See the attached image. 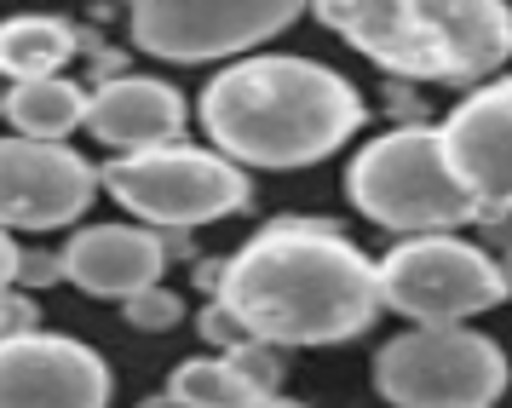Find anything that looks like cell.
Here are the masks:
<instances>
[{
    "mask_svg": "<svg viewBox=\"0 0 512 408\" xmlns=\"http://www.w3.org/2000/svg\"><path fill=\"white\" fill-rule=\"evenodd\" d=\"M98 190V167L81 150L0 133V230H70Z\"/></svg>",
    "mask_w": 512,
    "mask_h": 408,
    "instance_id": "9c48e42d",
    "label": "cell"
},
{
    "mask_svg": "<svg viewBox=\"0 0 512 408\" xmlns=\"http://www.w3.org/2000/svg\"><path fill=\"white\" fill-rule=\"evenodd\" d=\"M478 225H484V248L495 253V259H507L512 253V213H484Z\"/></svg>",
    "mask_w": 512,
    "mask_h": 408,
    "instance_id": "7402d4cb",
    "label": "cell"
},
{
    "mask_svg": "<svg viewBox=\"0 0 512 408\" xmlns=\"http://www.w3.org/2000/svg\"><path fill=\"white\" fill-rule=\"evenodd\" d=\"M116 374L75 334H12L0 340V408H110Z\"/></svg>",
    "mask_w": 512,
    "mask_h": 408,
    "instance_id": "30bf717a",
    "label": "cell"
},
{
    "mask_svg": "<svg viewBox=\"0 0 512 408\" xmlns=\"http://www.w3.org/2000/svg\"><path fill=\"white\" fill-rule=\"evenodd\" d=\"M18 259H24V248L12 242V230H0V288L18 282Z\"/></svg>",
    "mask_w": 512,
    "mask_h": 408,
    "instance_id": "603a6c76",
    "label": "cell"
},
{
    "mask_svg": "<svg viewBox=\"0 0 512 408\" xmlns=\"http://www.w3.org/2000/svg\"><path fill=\"white\" fill-rule=\"evenodd\" d=\"M254 408H311V403H300V397H282V391H271V397H259Z\"/></svg>",
    "mask_w": 512,
    "mask_h": 408,
    "instance_id": "d4e9b609",
    "label": "cell"
},
{
    "mask_svg": "<svg viewBox=\"0 0 512 408\" xmlns=\"http://www.w3.org/2000/svg\"><path fill=\"white\" fill-rule=\"evenodd\" d=\"M75 52H81V29H75L70 18L18 12V18L0 23V75H6V81H47V75H64Z\"/></svg>",
    "mask_w": 512,
    "mask_h": 408,
    "instance_id": "9a60e30c",
    "label": "cell"
},
{
    "mask_svg": "<svg viewBox=\"0 0 512 408\" xmlns=\"http://www.w3.org/2000/svg\"><path fill=\"white\" fill-rule=\"evenodd\" d=\"M185 121V92L173 81H156V75H116V81H98L93 98H87V133L98 144H110L116 156L179 144Z\"/></svg>",
    "mask_w": 512,
    "mask_h": 408,
    "instance_id": "4fadbf2b",
    "label": "cell"
},
{
    "mask_svg": "<svg viewBox=\"0 0 512 408\" xmlns=\"http://www.w3.org/2000/svg\"><path fill=\"white\" fill-rule=\"evenodd\" d=\"M139 408H190L185 397H173V391H156V397H144Z\"/></svg>",
    "mask_w": 512,
    "mask_h": 408,
    "instance_id": "cb8c5ba5",
    "label": "cell"
},
{
    "mask_svg": "<svg viewBox=\"0 0 512 408\" xmlns=\"http://www.w3.org/2000/svg\"><path fill=\"white\" fill-rule=\"evenodd\" d=\"M196 121L219 156L259 173H300L351 133H363L369 104L340 69L300 58V52H248L213 75L196 98Z\"/></svg>",
    "mask_w": 512,
    "mask_h": 408,
    "instance_id": "7a4b0ae2",
    "label": "cell"
},
{
    "mask_svg": "<svg viewBox=\"0 0 512 408\" xmlns=\"http://www.w3.org/2000/svg\"><path fill=\"white\" fill-rule=\"evenodd\" d=\"M380 311L403 317L409 328H455L507 305L501 259L484 242H466L461 230L443 236H397V248L374 259Z\"/></svg>",
    "mask_w": 512,
    "mask_h": 408,
    "instance_id": "8992f818",
    "label": "cell"
},
{
    "mask_svg": "<svg viewBox=\"0 0 512 408\" xmlns=\"http://www.w3.org/2000/svg\"><path fill=\"white\" fill-rule=\"evenodd\" d=\"M501 276H507V299H512V253L501 259Z\"/></svg>",
    "mask_w": 512,
    "mask_h": 408,
    "instance_id": "484cf974",
    "label": "cell"
},
{
    "mask_svg": "<svg viewBox=\"0 0 512 408\" xmlns=\"http://www.w3.org/2000/svg\"><path fill=\"white\" fill-rule=\"evenodd\" d=\"M52 282H64V265H58V253L24 248V259H18V288H52Z\"/></svg>",
    "mask_w": 512,
    "mask_h": 408,
    "instance_id": "44dd1931",
    "label": "cell"
},
{
    "mask_svg": "<svg viewBox=\"0 0 512 408\" xmlns=\"http://www.w3.org/2000/svg\"><path fill=\"white\" fill-rule=\"evenodd\" d=\"M173 397H185L190 408H254L259 391L242 386V374L225 363V351H202V357H185L167 380Z\"/></svg>",
    "mask_w": 512,
    "mask_h": 408,
    "instance_id": "2e32d148",
    "label": "cell"
},
{
    "mask_svg": "<svg viewBox=\"0 0 512 408\" xmlns=\"http://www.w3.org/2000/svg\"><path fill=\"white\" fill-rule=\"evenodd\" d=\"M196 328H202V340H208L213 351H231V345H242V340H248V334L236 328V317H231V311H225V305H213V299H208V311L196 317Z\"/></svg>",
    "mask_w": 512,
    "mask_h": 408,
    "instance_id": "ffe728a7",
    "label": "cell"
},
{
    "mask_svg": "<svg viewBox=\"0 0 512 408\" xmlns=\"http://www.w3.org/2000/svg\"><path fill=\"white\" fill-rule=\"evenodd\" d=\"M443 150L455 161L461 184L478 196L484 213H512V75L472 87L438 121Z\"/></svg>",
    "mask_w": 512,
    "mask_h": 408,
    "instance_id": "8fae6325",
    "label": "cell"
},
{
    "mask_svg": "<svg viewBox=\"0 0 512 408\" xmlns=\"http://www.w3.org/2000/svg\"><path fill=\"white\" fill-rule=\"evenodd\" d=\"M64 282L87 299H116L127 305L133 294L156 288L167 271V242L150 225H75L64 253Z\"/></svg>",
    "mask_w": 512,
    "mask_h": 408,
    "instance_id": "7c38bea8",
    "label": "cell"
},
{
    "mask_svg": "<svg viewBox=\"0 0 512 408\" xmlns=\"http://www.w3.org/2000/svg\"><path fill=\"white\" fill-rule=\"evenodd\" d=\"M225 363L242 374V386L259 391V397H271V391H282V351L265 340H242L225 351Z\"/></svg>",
    "mask_w": 512,
    "mask_h": 408,
    "instance_id": "ac0fdd59",
    "label": "cell"
},
{
    "mask_svg": "<svg viewBox=\"0 0 512 408\" xmlns=\"http://www.w3.org/2000/svg\"><path fill=\"white\" fill-rule=\"evenodd\" d=\"M121 317L133 322L139 334H173V328L185 322V299L173 294L167 282H156V288H144V294L127 299V305H121Z\"/></svg>",
    "mask_w": 512,
    "mask_h": 408,
    "instance_id": "e0dca14e",
    "label": "cell"
},
{
    "mask_svg": "<svg viewBox=\"0 0 512 408\" xmlns=\"http://www.w3.org/2000/svg\"><path fill=\"white\" fill-rule=\"evenodd\" d=\"M213 305H225L248 340L311 351L369 334L380 282L374 259L328 219H271L231 259H219Z\"/></svg>",
    "mask_w": 512,
    "mask_h": 408,
    "instance_id": "6da1fadb",
    "label": "cell"
},
{
    "mask_svg": "<svg viewBox=\"0 0 512 408\" xmlns=\"http://www.w3.org/2000/svg\"><path fill=\"white\" fill-rule=\"evenodd\" d=\"M311 18L397 81L472 92L512 64V0H311Z\"/></svg>",
    "mask_w": 512,
    "mask_h": 408,
    "instance_id": "3957f363",
    "label": "cell"
},
{
    "mask_svg": "<svg viewBox=\"0 0 512 408\" xmlns=\"http://www.w3.org/2000/svg\"><path fill=\"white\" fill-rule=\"evenodd\" d=\"M87 98L93 87L87 81H70V75H47V81H12L6 98H0V115L18 138H47V144H64L75 127H87Z\"/></svg>",
    "mask_w": 512,
    "mask_h": 408,
    "instance_id": "5bb4252c",
    "label": "cell"
},
{
    "mask_svg": "<svg viewBox=\"0 0 512 408\" xmlns=\"http://www.w3.org/2000/svg\"><path fill=\"white\" fill-rule=\"evenodd\" d=\"M41 328V305L12 282V288H0V340H12V334H35Z\"/></svg>",
    "mask_w": 512,
    "mask_h": 408,
    "instance_id": "d6986e66",
    "label": "cell"
},
{
    "mask_svg": "<svg viewBox=\"0 0 512 408\" xmlns=\"http://www.w3.org/2000/svg\"><path fill=\"white\" fill-rule=\"evenodd\" d=\"M346 196L392 236H443L484 219L478 196L461 184L443 150V133L426 121H397L374 133L346 167Z\"/></svg>",
    "mask_w": 512,
    "mask_h": 408,
    "instance_id": "277c9868",
    "label": "cell"
},
{
    "mask_svg": "<svg viewBox=\"0 0 512 408\" xmlns=\"http://www.w3.org/2000/svg\"><path fill=\"white\" fill-rule=\"evenodd\" d=\"M507 380L512 357L472 322L403 328L374 351V391L386 408H495Z\"/></svg>",
    "mask_w": 512,
    "mask_h": 408,
    "instance_id": "52a82bcc",
    "label": "cell"
},
{
    "mask_svg": "<svg viewBox=\"0 0 512 408\" xmlns=\"http://www.w3.org/2000/svg\"><path fill=\"white\" fill-rule=\"evenodd\" d=\"M104 196L133 213V225L150 230H196L213 219H231L254 202L248 167H236L219 150L202 144H162V150H133V156H110L98 167Z\"/></svg>",
    "mask_w": 512,
    "mask_h": 408,
    "instance_id": "5b68a950",
    "label": "cell"
},
{
    "mask_svg": "<svg viewBox=\"0 0 512 408\" xmlns=\"http://www.w3.org/2000/svg\"><path fill=\"white\" fill-rule=\"evenodd\" d=\"M311 12V0H127V35L162 64H231Z\"/></svg>",
    "mask_w": 512,
    "mask_h": 408,
    "instance_id": "ba28073f",
    "label": "cell"
}]
</instances>
